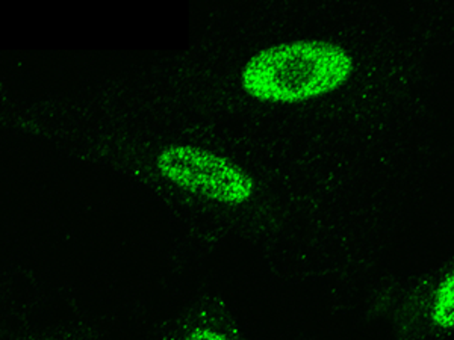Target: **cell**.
<instances>
[{"label":"cell","mask_w":454,"mask_h":340,"mask_svg":"<svg viewBox=\"0 0 454 340\" xmlns=\"http://www.w3.org/2000/svg\"><path fill=\"white\" fill-rule=\"evenodd\" d=\"M150 340H259L226 298L200 292L156 327Z\"/></svg>","instance_id":"cell-2"},{"label":"cell","mask_w":454,"mask_h":340,"mask_svg":"<svg viewBox=\"0 0 454 340\" xmlns=\"http://www.w3.org/2000/svg\"><path fill=\"white\" fill-rule=\"evenodd\" d=\"M2 340H115L108 330L87 316H73L67 320L27 325L10 330Z\"/></svg>","instance_id":"cell-3"},{"label":"cell","mask_w":454,"mask_h":340,"mask_svg":"<svg viewBox=\"0 0 454 340\" xmlns=\"http://www.w3.org/2000/svg\"><path fill=\"white\" fill-rule=\"evenodd\" d=\"M427 318L438 330H454V268L447 271L430 292Z\"/></svg>","instance_id":"cell-4"},{"label":"cell","mask_w":454,"mask_h":340,"mask_svg":"<svg viewBox=\"0 0 454 340\" xmlns=\"http://www.w3.org/2000/svg\"><path fill=\"white\" fill-rule=\"evenodd\" d=\"M11 134L117 175L182 228L177 263L241 247L279 265L293 241L301 177L247 136L176 113L102 102L76 91L2 96Z\"/></svg>","instance_id":"cell-1"}]
</instances>
